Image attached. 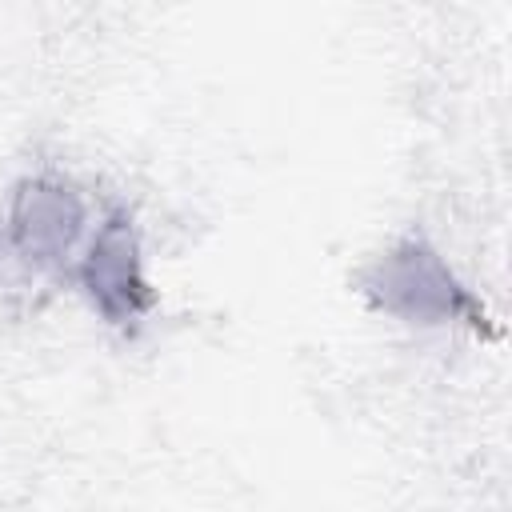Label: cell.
<instances>
[{
    "label": "cell",
    "mask_w": 512,
    "mask_h": 512,
    "mask_svg": "<svg viewBox=\"0 0 512 512\" xmlns=\"http://www.w3.org/2000/svg\"><path fill=\"white\" fill-rule=\"evenodd\" d=\"M92 224L96 220L88 192L56 168L24 172L8 188L0 212V228L24 276H68Z\"/></svg>",
    "instance_id": "3"
},
{
    "label": "cell",
    "mask_w": 512,
    "mask_h": 512,
    "mask_svg": "<svg viewBox=\"0 0 512 512\" xmlns=\"http://www.w3.org/2000/svg\"><path fill=\"white\" fill-rule=\"evenodd\" d=\"M68 280L88 312L124 336H136L160 308V292L152 288L144 260L140 224L124 204L104 208V216L92 224L80 256L68 268Z\"/></svg>",
    "instance_id": "2"
},
{
    "label": "cell",
    "mask_w": 512,
    "mask_h": 512,
    "mask_svg": "<svg viewBox=\"0 0 512 512\" xmlns=\"http://www.w3.org/2000/svg\"><path fill=\"white\" fill-rule=\"evenodd\" d=\"M16 276H24V268H20V260L12 256L8 236H4V228H0V288H8Z\"/></svg>",
    "instance_id": "4"
},
{
    "label": "cell",
    "mask_w": 512,
    "mask_h": 512,
    "mask_svg": "<svg viewBox=\"0 0 512 512\" xmlns=\"http://www.w3.org/2000/svg\"><path fill=\"white\" fill-rule=\"evenodd\" d=\"M356 284L376 312L408 328H480L484 320L480 300L452 272L448 256L420 232H404L384 252H376L360 268Z\"/></svg>",
    "instance_id": "1"
}]
</instances>
